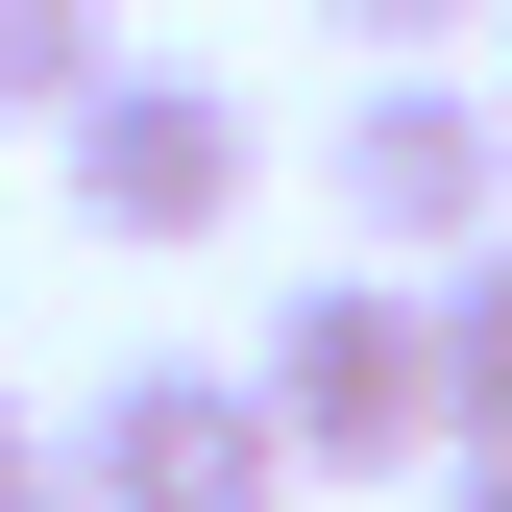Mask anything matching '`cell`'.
<instances>
[{
  "instance_id": "cell-5",
  "label": "cell",
  "mask_w": 512,
  "mask_h": 512,
  "mask_svg": "<svg viewBox=\"0 0 512 512\" xmlns=\"http://www.w3.org/2000/svg\"><path fill=\"white\" fill-rule=\"evenodd\" d=\"M415 342H439V464H464V439H512V244L415 269Z\"/></svg>"
},
{
  "instance_id": "cell-6",
  "label": "cell",
  "mask_w": 512,
  "mask_h": 512,
  "mask_svg": "<svg viewBox=\"0 0 512 512\" xmlns=\"http://www.w3.org/2000/svg\"><path fill=\"white\" fill-rule=\"evenodd\" d=\"M98 74H122V0H0V122H25V147H49Z\"/></svg>"
},
{
  "instance_id": "cell-2",
  "label": "cell",
  "mask_w": 512,
  "mask_h": 512,
  "mask_svg": "<svg viewBox=\"0 0 512 512\" xmlns=\"http://www.w3.org/2000/svg\"><path fill=\"white\" fill-rule=\"evenodd\" d=\"M49 196H74V244L171 269V244H220L269 196V122H244V74H196V49H122V74L49 122Z\"/></svg>"
},
{
  "instance_id": "cell-8",
  "label": "cell",
  "mask_w": 512,
  "mask_h": 512,
  "mask_svg": "<svg viewBox=\"0 0 512 512\" xmlns=\"http://www.w3.org/2000/svg\"><path fill=\"white\" fill-rule=\"evenodd\" d=\"M0 512H74V488H49V415H25V391H0Z\"/></svg>"
},
{
  "instance_id": "cell-7",
  "label": "cell",
  "mask_w": 512,
  "mask_h": 512,
  "mask_svg": "<svg viewBox=\"0 0 512 512\" xmlns=\"http://www.w3.org/2000/svg\"><path fill=\"white\" fill-rule=\"evenodd\" d=\"M317 25H342V49H366V74H415V49H464V25H488V0H317Z\"/></svg>"
},
{
  "instance_id": "cell-3",
  "label": "cell",
  "mask_w": 512,
  "mask_h": 512,
  "mask_svg": "<svg viewBox=\"0 0 512 512\" xmlns=\"http://www.w3.org/2000/svg\"><path fill=\"white\" fill-rule=\"evenodd\" d=\"M317 196L366 220V269H464V244H512V98L464 49H415V74H366L317 122Z\"/></svg>"
},
{
  "instance_id": "cell-4",
  "label": "cell",
  "mask_w": 512,
  "mask_h": 512,
  "mask_svg": "<svg viewBox=\"0 0 512 512\" xmlns=\"http://www.w3.org/2000/svg\"><path fill=\"white\" fill-rule=\"evenodd\" d=\"M49 488L74 512H293V464H269V391L244 366H98L74 415H49Z\"/></svg>"
},
{
  "instance_id": "cell-1",
  "label": "cell",
  "mask_w": 512,
  "mask_h": 512,
  "mask_svg": "<svg viewBox=\"0 0 512 512\" xmlns=\"http://www.w3.org/2000/svg\"><path fill=\"white\" fill-rule=\"evenodd\" d=\"M244 391H269V464H293V488H415V464H439L415 269H293L269 342H244Z\"/></svg>"
},
{
  "instance_id": "cell-9",
  "label": "cell",
  "mask_w": 512,
  "mask_h": 512,
  "mask_svg": "<svg viewBox=\"0 0 512 512\" xmlns=\"http://www.w3.org/2000/svg\"><path fill=\"white\" fill-rule=\"evenodd\" d=\"M439 512H512V439H464V464H439Z\"/></svg>"
}]
</instances>
